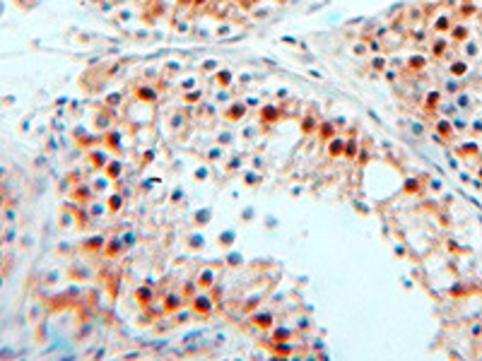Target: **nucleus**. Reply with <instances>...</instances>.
<instances>
[{
  "label": "nucleus",
  "instance_id": "1",
  "mask_svg": "<svg viewBox=\"0 0 482 361\" xmlns=\"http://www.w3.org/2000/svg\"><path fill=\"white\" fill-rule=\"evenodd\" d=\"M0 205H2V197H0Z\"/></svg>",
  "mask_w": 482,
  "mask_h": 361
}]
</instances>
